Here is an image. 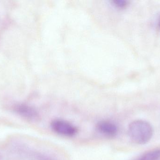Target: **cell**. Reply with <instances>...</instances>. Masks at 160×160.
<instances>
[{"label":"cell","instance_id":"cell-1","mask_svg":"<svg viewBox=\"0 0 160 160\" xmlns=\"http://www.w3.org/2000/svg\"><path fill=\"white\" fill-rule=\"evenodd\" d=\"M131 140L137 144H145L152 138L153 129L150 123L142 120L132 121L128 129Z\"/></svg>","mask_w":160,"mask_h":160},{"label":"cell","instance_id":"cell-2","mask_svg":"<svg viewBox=\"0 0 160 160\" xmlns=\"http://www.w3.org/2000/svg\"><path fill=\"white\" fill-rule=\"evenodd\" d=\"M51 127L55 133L66 137H73L78 132V129L76 126L63 119L52 120L51 123Z\"/></svg>","mask_w":160,"mask_h":160},{"label":"cell","instance_id":"cell-3","mask_svg":"<svg viewBox=\"0 0 160 160\" xmlns=\"http://www.w3.org/2000/svg\"><path fill=\"white\" fill-rule=\"evenodd\" d=\"M96 128L100 133L106 137H115L118 132V129L115 124L106 120L99 122L97 124Z\"/></svg>","mask_w":160,"mask_h":160},{"label":"cell","instance_id":"cell-4","mask_svg":"<svg viewBox=\"0 0 160 160\" xmlns=\"http://www.w3.org/2000/svg\"><path fill=\"white\" fill-rule=\"evenodd\" d=\"M16 111L22 117L33 122H36L40 118L39 114L32 107L26 105H18L16 107Z\"/></svg>","mask_w":160,"mask_h":160},{"label":"cell","instance_id":"cell-5","mask_svg":"<svg viewBox=\"0 0 160 160\" xmlns=\"http://www.w3.org/2000/svg\"><path fill=\"white\" fill-rule=\"evenodd\" d=\"M160 158V149L147 152L136 160H157Z\"/></svg>","mask_w":160,"mask_h":160},{"label":"cell","instance_id":"cell-6","mask_svg":"<svg viewBox=\"0 0 160 160\" xmlns=\"http://www.w3.org/2000/svg\"><path fill=\"white\" fill-rule=\"evenodd\" d=\"M158 25L159 26V27H160V19H159V21Z\"/></svg>","mask_w":160,"mask_h":160},{"label":"cell","instance_id":"cell-7","mask_svg":"<svg viewBox=\"0 0 160 160\" xmlns=\"http://www.w3.org/2000/svg\"></svg>","mask_w":160,"mask_h":160}]
</instances>
